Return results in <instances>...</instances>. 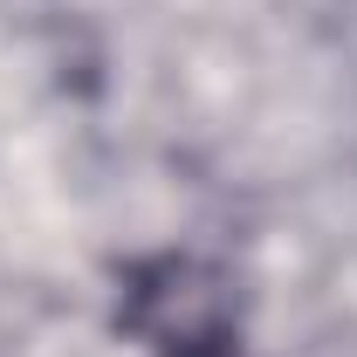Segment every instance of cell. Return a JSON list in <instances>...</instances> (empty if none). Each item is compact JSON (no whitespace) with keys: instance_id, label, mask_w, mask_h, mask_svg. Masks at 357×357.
<instances>
[{"instance_id":"6da1fadb","label":"cell","mask_w":357,"mask_h":357,"mask_svg":"<svg viewBox=\"0 0 357 357\" xmlns=\"http://www.w3.org/2000/svg\"><path fill=\"white\" fill-rule=\"evenodd\" d=\"M185 357H213V351H185Z\"/></svg>"}]
</instances>
